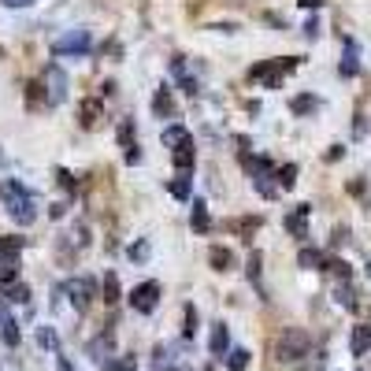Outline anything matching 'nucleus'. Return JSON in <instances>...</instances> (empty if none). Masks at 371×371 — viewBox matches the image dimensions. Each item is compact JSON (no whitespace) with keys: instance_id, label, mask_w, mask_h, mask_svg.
Masks as SVG:
<instances>
[{"instance_id":"nucleus-23","label":"nucleus","mask_w":371,"mask_h":371,"mask_svg":"<svg viewBox=\"0 0 371 371\" xmlns=\"http://www.w3.org/2000/svg\"><path fill=\"white\" fill-rule=\"evenodd\" d=\"M15 275H19V264H0V286L15 282Z\"/></svg>"},{"instance_id":"nucleus-29","label":"nucleus","mask_w":371,"mask_h":371,"mask_svg":"<svg viewBox=\"0 0 371 371\" xmlns=\"http://www.w3.org/2000/svg\"><path fill=\"white\" fill-rule=\"evenodd\" d=\"M38 338H41V345H49V349H56V334H52V331H49V327H45V331H41Z\"/></svg>"},{"instance_id":"nucleus-15","label":"nucleus","mask_w":371,"mask_h":371,"mask_svg":"<svg viewBox=\"0 0 371 371\" xmlns=\"http://www.w3.org/2000/svg\"><path fill=\"white\" fill-rule=\"evenodd\" d=\"M163 145H190V134L182 126H167L163 130Z\"/></svg>"},{"instance_id":"nucleus-30","label":"nucleus","mask_w":371,"mask_h":371,"mask_svg":"<svg viewBox=\"0 0 371 371\" xmlns=\"http://www.w3.org/2000/svg\"><path fill=\"white\" fill-rule=\"evenodd\" d=\"M8 8H26V4H34V0H4Z\"/></svg>"},{"instance_id":"nucleus-16","label":"nucleus","mask_w":371,"mask_h":371,"mask_svg":"<svg viewBox=\"0 0 371 371\" xmlns=\"http://www.w3.org/2000/svg\"><path fill=\"white\" fill-rule=\"evenodd\" d=\"M297 264H301V267H323V253H315V249H301V253H297Z\"/></svg>"},{"instance_id":"nucleus-32","label":"nucleus","mask_w":371,"mask_h":371,"mask_svg":"<svg viewBox=\"0 0 371 371\" xmlns=\"http://www.w3.org/2000/svg\"><path fill=\"white\" fill-rule=\"evenodd\" d=\"M323 0H301V8H320Z\"/></svg>"},{"instance_id":"nucleus-17","label":"nucleus","mask_w":371,"mask_h":371,"mask_svg":"<svg viewBox=\"0 0 371 371\" xmlns=\"http://www.w3.org/2000/svg\"><path fill=\"white\" fill-rule=\"evenodd\" d=\"M104 301L108 304H119V279L115 275H104Z\"/></svg>"},{"instance_id":"nucleus-7","label":"nucleus","mask_w":371,"mask_h":371,"mask_svg":"<svg viewBox=\"0 0 371 371\" xmlns=\"http://www.w3.org/2000/svg\"><path fill=\"white\" fill-rule=\"evenodd\" d=\"M208 349L215 356H223L231 349V334H226V323H212V338H208Z\"/></svg>"},{"instance_id":"nucleus-25","label":"nucleus","mask_w":371,"mask_h":371,"mask_svg":"<svg viewBox=\"0 0 371 371\" xmlns=\"http://www.w3.org/2000/svg\"><path fill=\"white\" fill-rule=\"evenodd\" d=\"M193 323H197V308H193V304H186V327H182V331H186V338L193 334Z\"/></svg>"},{"instance_id":"nucleus-9","label":"nucleus","mask_w":371,"mask_h":371,"mask_svg":"<svg viewBox=\"0 0 371 371\" xmlns=\"http://www.w3.org/2000/svg\"><path fill=\"white\" fill-rule=\"evenodd\" d=\"M349 349H353V356H364L371 349V327H356L353 338H349Z\"/></svg>"},{"instance_id":"nucleus-28","label":"nucleus","mask_w":371,"mask_h":371,"mask_svg":"<svg viewBox=\"0 0 371 371\" xmlns=\"http://www.w3.org/2000/svg\"><path fill=\"white\" fill-rule=\"evenodd\" d=\"M315 108V101H308V97H297V101H293V112H312Z\"/></svg>"},{"instance_id":"nucleus-26","label":"nucleus","mask_w":371,"mask_h":371,"mask_svg":"<svg viewBox=\"0 0 371 371\" xmlns=\"http://www.w3.org/2000/svg\"><path fill=\"white\" fill-rule=\"evenodd\" d=\"M56 182H60V186H63V190H67V193H74V179H71L67 171H56Z\"/></svg>"},{"instance_id":"nucleus-20","label":"nucleus","mask_w":371,"mask_h":371,"mask_svg":"<svg viewBox=\"0 0 371 371\" xmlns=\"http://www.w3.org/2000/svg\"><path fill=\"white\" fill-rule=\"evenodd\" d=\"M152 108H156L160 115H171V93H167V90H160V93H156V101H152Z\"/></svg>"},{"instance_id":"nucleus-19","label":"nucleus","mask_w":371,"mask_h":371,"mask_svg":"<svg viewBox=\"0 0 371 371\" xmlns=\"http://www.w3.org/2000/svg\"><path fill=\"white\" fill-rule=\"evenodd\" d=\"M171 193H174V197H179V201H186V197H190V174H179V179L171 182Z\"/></svg>"},{"instance_id":"nucleus-5","label":"nucleus","mask_w":371,"mask_h":371,"mask_svg":"<svg viewBox=\"0 0 371 371\" xmlns=\"http://www.w3.org/2000/svg\"><path fill=\"white\" fill-rule=\"evenodd\" d=\"M45 104H60L63 97H67V74H63L56 63H49L45 67Z\"/></svg>"},{"instance_id":"nucleus-22","label":"nucleus","mask_w":371,"mask_h":371,"mask_svg":"<svg viewBox=\"0 0 371 371\" xmlns=\"http://www.w3.org/2000/svg\"><path fill=\"white\" fill-rule=\"evenodd\" d=\"M279 182H282V190H290V186L297 182V167H293V163H286V167L279 171Z\"/></svg>"},{"instance_id":"nucleus-18","label":"nucleus","mask_w":371,"mask_h":371,"mask_svg":"<svg viewBox=\"0 0 371 371\" xmlns=\"http://www.w3.org/2000/svg\"><path fill=\"white\" fill-rule=\"evenodd\" d=\"M97 115H101V104H97V101H85V104H82V126H93Z\"/></svg>"},{"instance_id":"nucleus-14","label":"nucleus","mask_w":371,"mask_h":371,"mask_svg":"<svg viewBox=\"0 0 371 371\" xmlns=\"http://www.w3.org/2000/svg\"><path fill=\"white\" fill-rule=\"evenodd\" d=\"M90 353L97 360H104V356H112V334H101L97 342H90Z\"/></svg>"},{"instance_id":"nucleus-34","label":"nucleus","mask_w":371,"mask_h":371,"mask_svg":"<svg viewBox=\"0 0 371 371\" xmlns=\"http://www.w3.org/2000/svg\"><path fill=\"white\" fill-rule=\"evenodd\" d=\"M167 371H174V368H167Z\"/></svg>"},{"instance_id":"nucleus-13","label":"nucleus","mask_w":371,"mask_h":371,"mask_svg":"<svg viewBox=\"0 0 371 371\" xmlns=\"http://www.w3.org/2000/svg\"><path fill=\"white\" fill-rule=\"evenodd\" d=\"M208 212H204V201H197V204H193V231H197V234H208Z\"/></svg>"},{"instance_id":"nucleus-33","label":"nucleus","mask_w":371,"mask_h":371,"mask_svg":"<svg viewBox=\"0 0 371 371\" xmlns=\"http://www.w3.org/2000/svg\"><path fill=\"white\" fill-rule=\"evenodd\" d=\"M204 371H212V368H204Z\"/></svg>"},{"instance_id":"nucleus-10","label":"nucleus","mask_w":371,"mask_h":371,"mask_svg":"<svg viewBox=\"0 0 371 371\" xmlns=\"http://www.w3.org/2000/svg\"><path fill=\"white\" fill-rule=\"evenodd\" d=\"M208 260H212V267H215V271H231V264H234L231 249H223V245H215L212 253H208Z\"/></svg>"},{"instance_id":"nucleus-24","label":"nucleus","mask_w":371,"mask_h":371,"mask_svg":"<svg viewBox=\"0 0 371 371\" xmlns=\"http://www.w3.org/2000/svg\"><path fill=\"white\" fill-rule=\"evenodd\" d=\"M8 301L23 304V301H30V290H26V286H12V290H8Z\"/></svg>"},{"instance_id":"nucleus-1","label":"nucleus","mask_w":371,"mask_h":371,"mask_svg":"<svg viewBox=\"0 0 371 371\" xmlns=\"http://www.w3.org/2000/svg\"><path fill=\"white\" fill-rule=\"evenodd\" d=\"M312 349V338L301 331V327H286L279 338H275V360L279 364H297V360L308 356Z\"/></svg>"},{"instance_id":"nucleus-12","label":"nucleus","mask_w":371,"mask_h":371,"mask_svg":"<svg viewBox=\"0 0 371 371\" xmlns=\"http://www.w3.org/2000/svg\"><path fill=\"white\" fill-rule=\"evenodd\" d=\"M226 368H231V371H245L249 368V349H226Z\"/></svg>"},{"instance_id":"nucleus-11","label":"nucleus","mask_w":371,"mask_h":371,"mask_svg":"<svg viewBox=\"0 0 371 371\" xmlns=\"http://www.w3.org/2000/svg\"><path fill=\"white\" fill-rule=\"evenodd\" d=\"M0 338H4V345H19V323L12 320V315L0 320Z\"/></svg>"},{"instance_id":"nucleus-2","label":"nucleus","mask_w":371,"mask_h":371,"mask_svg":"<svg viewBox=\"0 0 371 371\" xmlns=\"http://www.w3.org/2000/svg\"><path fill=\"white\" fill-rule=\"evenodd\" d=\"M4 201H8V212H12L15 223H34V193L26 190V186H19L15 179L4 182Z\"/></svg>"},{"instance_id":"nucleus-3","label":"nucleus","mask_w":371,"mask_h":371,"mask_svg":"<svg viewBox=\"0 0 371 371\" xmlns=\"http://www.w3.org/2000/svg\"><path fill=\"white\" fill-rule=\"evenodd\" d=\"M90 30H71V34L56 38V45H52V52L56 56H82V52H90Z\"/></svg>"},{"instance_id":"nucleus-6","label":"nucleus","mask_w":371,"mask_h":371,"mask_svg":"<svg viewBox=\"0 0 371 371\" xmlns=\"http://www.w3.org/2000/svg\"><path fill=\"white\" fill-rule=\"evenodd\" d=\"M63 290L71 293V304H74V308H79V312H85V308H90V297L97 293V286H93L90 279H71Z\"/></svg>"},{"instance_id":"nucleus-27","label":"nucleus","mask_w":371,"mask_h":371,"mask_svg":"<svg viewBox=\"0 0 371 371\" xmlns=\"http://www.w3.org/2000/svg\"><path fill=\"white\" fill-rule=\"evenodd\" d=\"M249 279H260V253H253V256H249Z\"/></svg>"},{"instance_id":"nucleus-4","label":"nucleus","mask_w":371,"mask_h":371,"mask_svg":"<svg viewBox=\"0 0 371 371\" xmlns=\"http://www.w3.org/2000/svg\"><path fill=\"white\" fill-rule=\"evenodd\" d=\"M160 304V282H141V286H134V293H130V308L149 315L152 308Z\"/></svg>"},{"instance_id":"nucleus-21","label":"nucleus","mask_w":371,"mask_h":371,"mask_svg":"<svg viewBox=\"0 0 371 371\" xmlns=\"http://www.w3.org/2000/svg\"><path fill=\"white\" fill-rule=\"evenodd\" d=\"M174 163H179V167H186V171H190V163H193V149H190V145L174 149Z\"/></svg>"},{"instance_id":"nucleus-31","label":"nucleus","mask_w":371,"mask_h":371,"mask_svg":"<svg viewBox=\"0 0 371 371\" xmlns=\"http://www.w3.org/2000/svg\"><path fill=\"white\" fill-rule=\"evenodd\" d=\"M56 368H60V371H74V368H71V360H63V356L56 360Z\"/></svg>"},{"instance_id":"nucleus-8","label":"nucleus","mask_w":371,"mask_h":371,"mask_svg":"<svg viewBox=\"0 0 371 371\" xmlns=\"http://www.w3.org/2000/svg\"><path fill=\"white\" fill-rule=\"evenodd\" d=\"M23 238H0V264H19Z\"/></svg>"}]
</instances>
